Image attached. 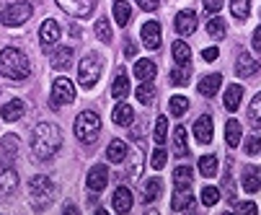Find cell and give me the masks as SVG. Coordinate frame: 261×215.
I'll use <instances>...</instances> for the list:
<instances>
[{
    "label": "cell",
    "instance_id": "obj_4",
    "mask_svg": "<svg viewBox=\"0 0 261 215\" xmlns=\"http://www.w3.org/2000/svg\"><path fill=\"white\" fill-rule=\"evenodd\" d=\"M101 70H103V60L96 55V52H88L81 65H78V83L81 88H93L101 78Z\"/></svg>",
    "mask_w": 261,
    "mask_h": 215
},
{
    "label": "cell",
    "instance_id": "obj_8",
    "mask_svg": "<svg viewBox=\"0 0 261 215\" xmlns=\"http://www.w3.org/2000/svg\"><path fill=\"white\" fill-rule=\"evenodd\" d=\"M52 106H57V104H72L75 101V86H72L67 78H57L55 83H52Z\"/></svg>",
    "mask_w": 261,
    "mask_h": 215
},
{
    "label": "cell",
    "instance_id": "obj_20",
    "mask_svg": "<svg viewBox=\"0 0 261 215\" xmlns=\"http://www.w3.org/2000/svg\"><path fill=\"white\" fill-rule=\"evenodd\" d=\"M111 202H114V210H117V212H129V210H132V192H129L127 187H117Z\"/></svg>",
    "mask_w": 261,
    "mask_h": 215
},
{
    "label": "cell",
    "instance_id": "obj_43",
    "mask_svg": "<svg viewBox=\"0 0 261 215\" xmlns=\"http://www.w3.org/2000/svg\"><path fill=\"white\" fill-rule=\"evenodd\" d=\"M202 202H204L207 207L217 205V202H220V189H217V187H204V189H202Z\"/></svg>",
    "mask_w": 261,
    "mask_h": 215
},
{
    "label": "cell",
    "instance_id": "obj_17",
    "mask_svg": "<svg viewBox=\"0 0 261 215\" xmlns=\"http://www.w3.org/2000/svg\"><path fill=\"white\" fill-rule=\"evenodd\" d=\"M23 112H26V104H23L21 99H13V101L3 104V109H0V117H3L6 122H18V120L23 117Z\"/></svg>",
    "mask_w": 261,
    "mask_h": 215
},
{
    "label": "cell",
    "instance_id": "obj_14",
    "mask_svg": "<svg viewBox=\"0 0 261 215\" xmlns=\"http://www.w3.org/2000/svg\"><path fill=\"white\" fill-rule=\"evenodd\" d=\"M261 70V62L256 60V57H251V55H241L238 57V62H236V73H238V78H251V76H256Z\"/></svg>",
    "mask_w": 261,
    "mask_h": 215
},
{
    "label": "cell",
    "instance_id": "obj_45",
    "mask_svg": "<svg viewBox=\"0 0 261 215\" xmlns=\"http://www.w3.org/2000/svg\"><path fill=\"white\" fill-rule=\"evenodd\" d=\"M145 127H147V125H145V120H140V122H137V125H132V130H129V137H132V140H137V142H140V137H142V135H145Z\"/></svg>",
    "mask_w": 261,
    "mask_h": 215
},
{
    "label": "cell",
    "instance_id": "obj_21",
    "mask_svg": "<svg viewBox=\"0 0 261 215\" xmlns=\"http://www.w3.org/2000/svg\"><path fill=\"white\" fill-rule=\"evenodd\" d=\"M127 142L124 140H111L109 142V148H106V161H111V163H122L124 158H127Z\"/></svg>",
    "mask_w": 261,
    "mask_h": 215
},
{
    "label": "cell",
    "instance_id": "obj_40",
    "mask_svg": "<svg viewBox=\"0 0 261 215\" xmlns=\"http://www.w3.org/2000/svg\"><path fill=\"white\" fill-rule=\"evenodd\" d=\"M171 83L173 86H186L189 83V65H178L171 70Z\"/></svg>",
    "mask_w": 261,
    "mask_h": 215
},
{
    "label": "cell",
    "instance_id": "obj_44",
    "mask_svg": "<svg viewBox=\"0 0 261 215\" xmlns=\"http://www.w3.org/2000/svg\"><path fill=\"white\" fill-rule=\"evenodd\" d=\"M246 153H248V156H258V153H261V135L246 137Z\"/></svg>",
    "mask_w": 261,
    "mask_h": 215
},
{
    "label": "cell",
    "instance_id": "obj_5",
    "mask_svg": "<svg viewBox=\"0 0 261 215\" xmlns=\"http://www.w3.org/2000/svg\"><path fill=\"white\" fill-rule=\"evenodd\" d=\"M72 130H75L78 140H83L86 146H91V142L98 137V132H101V117L96 112H81L75 117V127Z\"/></svg>",
    "mask_w": 261,
    "mask_h": 215
},
{
    "label": "cell",
    "instance_id": "obj_54",
    "mask_svg": "<svg viewBox=\"0 0 261 215\" xmlns=\"http://www.w3.org/2000/svg\"><path fill=\"white\" fill-rule=\"evenodd\" d=\"M0 3H18V0H0Z\"/></svg>",
    "mask_w": 261,
    "mask_h": 215
},
{
    "label": "cell",
    "instance_id": "obj_33",
    "mask_svg": "<svg viewBox=\"0 0 261 215\" xmlns=\"http://www.w3.org/2000/svg\"><path fill=\"white\" fill-rule=\"evenodd\" d=\"M225 31H228L225 18L215 16V18H210V21H207V34H210L212 39H225Z\"/></svg>",
    "mask_w": 261,
    "mask_h": 215
},
{
    "label": "cell",
    "instance_id": "obj_50",
    "mask_svg": "<svg viewBox=\"0 0 261 215\" xmlns=\"http://www.w3.org/2000/svg\"><path fill=\"white\" fill-rule=\"evenodd\" d=\"M135 52H137V44L132 39H127L124 42V57H135Z\"/></svg>",
    "mask_w": 261,
    "mask_h": 215
},
{
    "label": "cell",
    "instance_id": "obj_46",
    "mask_svg": "<svg viewBox=\"0 0 261 215\" xmlns=\"http://www.w3.org/2000/svg\"><path fill=\"white\" fill-rule=\"evenodd\" d=\"M233 210H236V212H251V215H256V212H258V207H256L253 202H236V205H233Z\"/></svg>",
    "mask_w": 261,
    "mask_h": 215
},
{
    "label": "cell",
    "instance_id": "obj_27",
    "mask_svg": "<svg viewBox=\"0 0 261 215\" xmlns=\"http://www.w3.org/2000/svg\"><path fill=\"white\" fill-rule=\"evenodd\" d=\"M192 169L186 166V163H181V166H176L173 169V184L178 187V189H189L192 187Z\"/></svg>",
    "mask_w": 261,
    "mask_h": 215
},
{
    "label": "cell",
    "instance_id": "obj_26",
    "mask_svg": "<svg viewBox=\"0 0 261 215\" xmlns=\"http://www.w3.org/2000/svg\"><path fill=\"white\" fill-rule=\"evenodd\" d=\"M241 135H243L241 122H238V120H228V122H225V142H228L230 148H238V142L243 140Z\"/></svg>",
    "mask_w": 261,
    "mask_h": 215
},
{
    "label": "cell",
    "instance_id": "obj_39",
    "mask_svg": "<svg viewBox=\"0 0 261 215\" xmlns=\"http://www.w3.org/2000/svg\"><path fill=\"white\" fill-rule=\"evenodd\" d=\"M199 171H202V176H215L217 174V156H202L199 158Z\"/></svg>",
    "mask_w": 261,
    "mask_h": 215
},
{
    "label": "cell",
    "instance_id": "obj_30",
    "mask_svg": "<svg viewBox=\"0 0 261 215\" xmlns=\"http://www.w3.org/2000/svg\"><path fill=\"white\" fill-rule=\"evenodd\" d=\"M161 192H163V182H161V179H147L145 187H142V200L145 202H155Z\"/></svg>",
    "mask_w": 261,
    "mask_h": 215
},
{
    "label": "cell",
    "instance_id": "obj_35",
    "mask_svg": "<svg viewBox=\"0 0 261 215\" xmlns=\"http://www.w3.org/2000/svg\"><path fill=\"white\" fill-rule=\"evenodd\" d=\"M171 52H173V60L178 62V65H189V60H192V50H189V44L186 42H173V47H171Z\"/></svg>",
    "mask_w": 261,
    "mask_h": 215
},
{
    "label": "cell",
    "instance_id": "obj_34",
    "mask_svg": "<svg viewBox=\"0 0 261 215\" xmlns=\"http://www.w3.org/2000/svg\"><path fill=\"white\" fill-rule=\"evenodd\" d=\"M168 112L173 117H184L186 112H189V99L186 96H171L168 99Z\"/></svg>",
    "mask_w": 261,
    "mask_h": 215
},
{
    "label": "cell",
    "instance_id": "obj_48",
    "mask_svg": "<svg viewBox=\"0 0 261 215\" xmlns=\"http://www.w3.org/2000/svg\"><path fill=\"white\" fill-rule=\"evenodd\" d=\"M202 57H204V62H215L220 57V52H217V47H207V50H202Z\"/></svg>",
    "mask_w": 261,
    "mask_h": 215
},
{
    "label": "cell",
    "instance_id": "obj_13",
    "mask_svg": "<svg viewBox=\"0 0 261 215\" xmlns=\"http://www.w3.org/2000/svg\"><path fill=\"white\" fill-rule=\"evenodd\" d=\"M212 135H215L212 117H210V114H202V117L194 122V137H197V142H202V146H210V142H212Z\"/></svg>",
    "mask_w": 261,
    "mask_h": 215
},
{
    "label": "cell",
    "instance_id": "obj_3",
    "mask_svg": "<svg viewBox=\"0 0 261 215\" xmlns=\"http://www.w3.org/2000/svg\"><path fill=\"white\" fill-rule=\"evenodd\" d=\"M29 192H31L34 207H36V210H44V207H49V202L55 200L57 187H55V182H52L49 176H34L31 182H29Z\"/></svg>",
    "mask_w": 261,
    "mask_h": 215
},
{
    "label": "cell",
    "instance_id": "obj_23",
    "mask_svg": "<svg viewBox=\"0 0 261 215\" xmlns=\"http://www.w3.org/2000/svg\"><path fill=\"white\" fill-rule=\"evenodd\" d=\"M241 99H243V86L233 83V86L225 88V99H222V104H225L228 112H236L238 106H241Z\"/></svg>",
    "mask_w": 261,
    "mask_h": 215
},
{
    "label": "cell",
    "instance_id": "obj_29",
    "mask_svg": "<svg viewBox=\"0 0 261 215\" xmlns=\"http://www.w3.org/2000/svg\"><path fill=\"white\" fill-rule=\"evenodd\" d=\"M192 202H194V197L189 195V189H178L176 187V192H173V200H171V210H176V212H181V210H189L192 207Z\"/></svg>",
    "mask_w": 261,
    "mask_h": 215
},
{
    "label": "cell",
    "instance_id": "obj_24",
    "mask_svg": "<svg viewBox=\"0 0 261 215\" xmlns=\"http://www.w3.org/2000/svg\"><path fill=\"white\" fill-rule=\"evenodd\" d=\"M155 86H153V81H140V86H137V91H135V96H137V101L142 104V106H150L153 101H155Z\"/></svg>",
    "mask_w": 261,
    "mask_h": 215
},
{
    "label": "cell",
    "instance_id": "obj_28",
    "mask_svg": "<svg viewBox=\"0 0 261 215\" xmlns=\"http://www.w3.org/2000/svg\"><path fill=\"white\" fill-rule=\"evenodd\" d=\"M70 65H72V50H70V47H60V50L52 52V67L67 70Z\"/></svg>",
    "mask_w": 261,
    "mask_h": 215
},
{
    "label": "cell",
    "instance_id": "obj_16",
    "mask_svg": "<svg viewBox=\"0 0 261 215\" xmlns=\"http://www.w3.org/2000/svg\"><path fill=\"white\" fill-rule=\"evenodd\" d=\"M16 189H18V174L8 166L0 171V195L11 197V195H16Z\"/></svg>",
    "mask_w": 261,
    "mask_h": 215
},
{
    "label": "cell",
    "instance_id": "obj_6",
    "mask_svg": "<svg viewBox=\"0 0 261 215\" xmlns=\"http://www.w3.org/2000/svg\"><path fill=\"white\" fill-rule=\"evenodd\" d=\"M31 13H34L31 3H23V0H18V3H11V6L3 8V13H0V23L8 26V29H13V26L26 23V21L31 18Z\"/></svg>",
    "mask_w": 261,
    "mask_h": 215
},
{
    "label": "cell",
    "instance_id": "obj_41",
    "mask_svg": "<svg viewBox=\"0 0 261 215\" xmlns=\"http://www.w3.org/2000/svg\"><path fill=\"white\" fill-rule=\"evenodd\" d=\"M93 29H96V37H98L101 42H106V44L111 42V26H109V21H106L103 16L96 21V26H93Z\"/></svg>",
    "mask_w": 261,
    "mask_h": 215
},
{
    "label": "cell",
    "instance_id": "obj_32",
    "mask_svg": "<svg viewBox=\"0 0 261 215\" xmlns=\"http://www.w3.org/2000/svg\"><path fill=\"white\" fill-rule=\"evenodd\" d=\"M173 151H176L178 156L189 153V142H186V127H184V125H178V127L173 130Z\"/></svg>",
    "mask_w": 261,
    "mask_h": 215
},
{
    "label": "cell",
    "instance_id": "obj_31",
    "mask_svg": "<svg viewBox=\"0 0 261 215\" xmlns=\"http://www.w3.org/2000/svg\"><path fill=\"white\" fill-rule=\"evenodd\" d=\"M248 125L253 130H261V91L256 93V99L248 104Z\"/></svg>",
    "mask_w": 261,
    "mask_h": 215
},
{
    "label": "cell",
    "instance_id": "obj_1",
    "mask_svg": "<svg viewBox=\"0 0 261 215\" xmlns=\"http://www.w3.org/2000/svg\"><path fill=\"white\" fill-rule=\"evenodd\" d=\"M62 148V132L52 122H39L31 130V151L39 161H49Z\"/></svg>",
    "mask_w": 261,
    "mask_h": 215
},
{
    "label": "cell",
    "instance_id": "obj_11",
    "mask_svg": "<svg viewBox=\"0 0 261 215\" xmlns=\"http://www.w3.org/2000/svg\"><path fill=\"white\" fill-rule=\"evenodd\" d=\"M241 187H243V192H248V195H253V192H258L261 189V169H256V166H243V174H241Z\"/></svg>",
    "mask_w": 261,
    "mask_h": 215
},
{
    "label": "cell",
    "instance_id": "obj_42",
    "mask_svg": "<svg viewBox=\"0 0 261 215\" xmlns=\"http://www.w3.org/2000/svg\"><path fill=\"white\" fill-rule=\"evenodd\" d=\"M166 163H168V156H166V151H163V146H158V148L153 151V156H150V166L161 171V169H163Z\"/></svg>",
    "mask_w": 261,
    "mask_h": 215
},
{
    "label": "cell",
    "instance_id": "obj_7",
    "mask_svg": "<svg viewBox=\"0 0 261 215\" xmlns=\"http://www.w3.org/2000/svg\"><path fill=\"white\" fill-rule=\"evenodd\" d=\"M57 6L72 18H88L98 8V0H57Z\"/></svg>",
    "mask_w": 261,
    "mask_h": 215
},
{
    "label": "cell",
    "instance_id": "obj_47",
    "mask_svg": "<svg viewBox=\"0 0 261 215\" xmlns=\"http://www.w3.org/2000/svg\"><path fill=\"white\" fill-rule=\"evenodd\" d=\"M135 3L142 8V11H147V13H153L158 6H161V0H135Z\"/></svg>",
    "mask_w": 261,
    "mask_h": 215
},
{
    "label": "cell",
    "instance_id": "obj_53",
    "mask_svg": "<svg viewBox=\"0 0 261 215\" xmlns=\"http://www.w3.org/2000/svg\"><path fill=\"white\" fill-rule=\"evenodd\" d=\"M65 212L72 215V212H78V207H75V205H65Z\"/></svg>",
    "mask_w": 261,
    "mask_h": 215
},
{
    "label": "cell",
    "instance_id": "obj_37",
    "mask_svg": "<svg viewBox=\"0 0 261 215\" xmlns=\"http://www.w3.org/2000/svg\"><path fill=\"white\" fill-rule=\"evenodd\" d=\"M153 140H155V146H163V142L168 140V120L161 114L155 120V130H153Z\"/></svg>",
    "mask_w": 261,
    "mask_h": 215
},
{
    "label": "cell",
    "instance_id": "obj_18",
    "mask_svg": "<svg viewBox=\"0 0 261 215\" xmlns=\"http://www.w3.org/2000/svg\"><path fill=\"white\" fill-rule=\"evenodd\" d=\"M127 93H129V78H127V70L119 67L114 76V83H111V96L122 101V99H127Z\"/></svg>",
    "mask_w": 261,
    "mask_h": 215
},
{
    "label": "cell",
    "instance_id": "obj_38",
    "mask_svg": "<svg viewBox=\"0 0 261 215\" xmlns=\"http://www.w3.org/2000/svg\"><path fill=\"white\" fill-rule=\"evenodd\" d=\"M230 13H233L238 21L248 18V16H251V0H230Z\"/></svg>",
    "mask_w": 261,
    "mask_h": 215
},
{
    "label": "cell",
    "instance_id": "obj_49",
    "mask_svg": "<svg viewBox=\"0 0 261 215\" xmlns=\"http://www.w3.org/2000/svg\"><path fill=\"white\" fill-rule=\"evenodd\" d=\"M222 3H225V0H204V8H207L210 13H217V11L222 8Z\"/></svg>",
    "mask_w": 261,
    "mask_h": 215
},
{
    "label": "cell",
    "instance_id": "obj_15",
    "mask_svg": "<svg viewBox=\"0 0 261 215\" xmlns=\"http://www.w3.org/2000/svg\"><path fill=\"white\" fill-rule=\"evenodd\" d=\"M57 39H60V23L55 18H47L39 29V42H42V47H52Z\"/></svg>",
    "mask_w": 261,
    "mask_h": 215
},
{
    "label": "cell",
    "instance_id": "obj_51",
    "mask_svg": "<svg viewBox=\"0 0 261 215\" xmlns=\"http://www.w3.org/2000/svg\"><path fill=\"white\" fill-rule=\"evenodd\" d=\"M251 44H253V50H256V52H261V26L253 31V39H251Z\"/></svg>",
    "mask_w": 261,
    "mask_h": 215
},
{
    "label": "cell",
    "instance_id": "obj_12",
    "mask_svg": "<svg viewBox=\"0 0 261 215\" xmlns=\"http://www.w3.org/2000/svg\"><path fill=\"white\" fill-rule=\"evenodd\" d=\"M197 13L194 11H181L176 16V34L178 37H192V34L197 31Z\"/></svg>",
    "mask_w": 261,
    "mask_h": 215
},
{
    "label": "cell",
    "instance_id": "obj_2",
    "mask_svg": "<svg viewBox=\"0 0 261 215\" xmlns=\"http://www.w3.org/2000/svg\"><path fill=\"white\" fill-rule=\"evenodd\" d=\"M0 76L8 78V81H26L31 76L29 57L16 47H6L0 52Z\"/></svg>",
    "mask_w": 261,
    "mask_h": 215
},
{
    "label": "cell",
    "instance_id": "obj_25",
    "mask_svg": "<svg viewBox=\"0 0 261 215\" xmlns=\"http://www.w3.org/2000/svg\"><path fill=\"white\" fill-rule=\"evenodd\" d=\"M111 120H114L117 125H122V127H129V125H132V120H135L132 106H129V104H124V101H119V104L114 106V114H111Z\"/></svg>",
    "mask_w": 261,
    "mask_h": 215
},
{
    "label": "cell",
    "instance_id": "obj_36",
    "mask_svg": "<svg viewBox=\"0 0 261 215\" xmlns=\"http://www.w3.org/2000/svg\"><path fill=\"white\" fill-rule=\"evenodd\" d=\"M114 18H117L119 26H127L129 18H132V8H129V3H124V0H117V3H114Z\"/></svg>",
    "mask_w": 261,
    "mask_h": 215
},
{
    "label": "cell",
    "instance_id": "obj_22",
    "mask_svg": "<svg viewBox=\"0 0 261 215\" xmlns=\"http://www.w3.org/2000/svg\"><path fill=\"white\" fill-rule=\"evenodd\" d=\"M155 73H158V67H155V62H153V60L142 57V60H137V62H135V76H137L140 81H153V78H155Z\"/></svg>",
    "mask_w": 261,
    "mask_h": 215
},
{
    "label": "cell",
    "instance_id": "obj_52",
    "mask_svg": "<svg viewBox=\"0 0 261 215\" xmlns=\"http://www.w3.org/2000/svg\"><path fill=\"white\" fill-rule=\"evenodd\" d=\"M16 142H18V137H16V135H6V140H3V146H6L8 151H13V148H16Z\"/></svg>",
    "mask_w": 261,
    "mask_h": 215
},
{
    "label": "cell",
    "instance_id": "obj_19",
    "mask_svg": "<svg viewBox=\"0 0 261 215\" xmlns=\"http://www.w3.org/2000/svg\"><path fill=\"white\" fill-rule=\"evenodd\" d=\"M220 86H222V76L220 73H212V76H204L202 81H199V93L202 96H207V99H212L217 91H220Z\"/></svg>",
    "mask_w": 261,
    "mask_h": 215
},
{
    "label": "cell",
    "instance_id": "obj_10",
    "mask_svg": "<svg viewBox=\"0 0 261 215\" xmlns=\"http://www.w3.org/2000/svg\"><path fill=\"white\" fill-rule=\"evenodd\" d=\"M86 184H88L91 192H103L106 184H109V169L101 166V163H96V166L88 171V176H86Z\"/></svg>",
    "mask_w": 261,
    "mask_h": 215
},
{
    "label": "cell",
    "instance_id": "obj_9",
    "mask_svg": "<svg viewBox=\"0 0 261 215\" xmlns=\"http://www.w3.org/2000/svg\"><path fill=\"white\" fill-rule=\"evenodd\" d=\"M140 37H142V44L147 50H158L161 47V37H163V29H161L158 21H147V23H142Z\"/></svg>",
    "mask_w": 261,
    "mask_h": 215
}]
</instances>
